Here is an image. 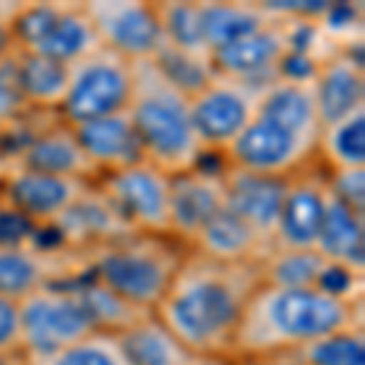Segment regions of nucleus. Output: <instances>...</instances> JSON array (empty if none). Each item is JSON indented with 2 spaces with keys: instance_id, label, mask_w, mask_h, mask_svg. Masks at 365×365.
Here are the masks:
<instances>
[{
  "instance_id": "f257e3e1",
  "label": "nucleus",
  "mask_w": 365,
  "mask_h": 365,
  "mask_svg": "<svg viewBox=\"0 0 365 365\" xmlns=\"http://www.w3.org/2000/svg\"><path fill=\"white\" fill-rule=\"evenodd\" d=\"M261 263H220L187 251L151 314L195 356H229Z\"/></svg>"
},
{
  "instance_id": "f03ea898",
  "label": "nucleus",
  "mask_w": 365,
  "mask_h": 365,
  "mask_svg": "<svg viewBox=\"0 0 365 365\" xmlns=\"http://www.w3.org/2000/svg\"><path fill=\"white\" fill-rule=\"evenodd\" d=\"M356 324H363V302H349L317 287L261 282L241 314L232 358L297 353L312 341Z\"/></svg>"
},
{
  "instance_id": "7ed1b4c3",
  "label": "nucleus",
  "mask_w": 365,
  "mask_h": 365,
  "mask_svg": "<svg viewBox=\"0 0 365 365\" xmlns=\"http://www.w3.org/2000/svg\"><path fill=\"white\" fill-rule=\"evenodd\" d=\"M132 71L134 88L127 113L144 158L168 175L197 168L205 151L192 129L190 96L170 83L156 61H137Z\"/></svg>"
},
{
  "instance_id": "20e7f679",
  "label": "nucleus",
  "mask_w": 365,
  "mask_h": 365,
  "mask_svg": "<svg viewBox=\"0 0 365 365\" xmlns=\"http://www.w3.org/2000/svg\"><path fill=\"white\" fill-rule=\"evenodd\" d=\"M187 249L170 237L129 234L86 251V273L139 312H151L166 295Z\"/></svg>"
},
{
  "instance_id": "39448f33",
  "label": "nucleus",
  "mask_w": 365,
  "mask_h": 365,
  "mask_svg": "<svg viewBox=\"0 0 365 365\" xmlns=\"http://www.w3.org/2000/svg\"><path fill=\"white\" fill-rule=\"evenodd\" d=\"M15 49L73 63L103 49L83 3H22L10 20Z\"/></svg>"
},
{
  "instance_id": "423d86ee",
  "label": "nucleus",
  "mask_w": 365,
  "mask_h": 365,
  "mask_svg": "<svg viewBox=\"0 0 365 365\" xmlns=\"http://www.w3.org/2000/svg\"><path fill=\"white\" fill-rule=\"evenodd\" d=\"M132 61L110 49H98L68 66V91L58 120L71 127L125 113L132 100Z\"/></svg>"
},
{
  "instance_id": "0eeeda50",
  "label": "nucleus",
  "mask_w": 365,
  "mask_h": 365,
  "mask_svg": "<svg viewBox=\"0 0 365 365\" xmlns=\"http://www.w3.org/2000/svg\"><path fill=\"white\" fill-rule=\"evenodd\" d=\"M20 324L22 351H25L22 358L51 356V353L98 331L76 292L73 278L51 282L27 299H22Z\"/></svg>"
},
{
  "instance_id": "6e6552de",
  "label": "nucleus",
  "mask_w": 365,
  "mask_h": 365,
  "mask_svg": "<svg viewBox=\"0 0 365 365\" xmlns=\"http://www.w3.org/2000/svg\"><path fill=\"white\" fill-rule=\"evenodd\" d=\"M266 86L212 73L207 83L192 93L190 120L205 156H222L232 146V141L256 117Z\"/></svg>"
},
{
  "instance_id": "1a4fd4ad",
  "label": "nucleus",
  "mask_w": 365,
  "mask_h": 365,
  "mask_svg": "<svg viewBox=\"0 0 365 365\" xmlns=\"http://www.w3.org/2000/svg\"><path fill=\"white\" fill-rule=\"evenodd\" d=\"M220 158L227 168L268 178H292L314 166L317 146L256 113Z\"/></svg>"
},
{
  "instance_id": "9d476101",
  "label": "nucleus",
  "mask_w": 365,
  "mask_h": 365,
  "mask_svg": "<svg viewBox=\"0 0 365 365\" xmlns=\"http://www.w3.org/2000/svg\"><path fill=\"white\" fill-rule=\"evenodd\" d=\"M96 185L137 234L170 237V175L154 163L139 161L129 168L105 173L96 180Z\"/></svg>"
},
{
  "instance_id": "9b49d317",
  "label": "nucleus",
  "mask_w": 365,
  "mask_h": 365,
  "mask_svg": "<svg viewBox=\"0 0 365 365\" xmlns=\"http://www.w3.org/2000/svg\"><path fill=\"white\" fill-rule=\"evenodd\" d=\"M83 8L96 27L100 44L127 61H154L166 44L158 3L91 0L83 3Z\"/></svg>"
},
{
  "instance_id": "f8f14e48",
  "label": "nucleus",
  "mask_w": 365,
  "mask_h": 365,
  "mask_svg": "<svg viewBox=\"0 0 365 365\" xmlns=\"http://www.w3.org/2000/svg\"><path fill=\"white\" fill-rule=\"evenodd\" d=\"M295 22L290 17H278L268 27L258 29L249 37L232 42L212 51L210 63L215 73L249 83H270L280 76L282 61L292 49H297Z\"/></svg>"
},
{
  "instance_id": "ddd939ff",
  "label": "nucleus",
  "mask_w": 365,
  "mask_h": 365,
  "mask_svg": "<svg viewBox=\"0 0 365 365\" xmlns=\"http://www.w3.org/2000/svg\"><path fill=\"white\" fill-rule=\"evenodd\" d=\"M86 251L63 246H0V295L22 302L51 282L86 273Z\"/></svg>"
},
{
  "instance_id": "4468645a",
  "label": "nucleus",
  "mask_w": 365,
  "mask_h": 365,
  "mask_svg": "<svg viewBox=\"0 0 365 365\" xmlns=\"http://www.w3.org/2000/svg\"><path fill=\"white\" fill-rule=\"evenodd\" d=\"M91 182L8 166L0 178V207H8L39 229H51Z\"/></svg>"
},
{
  "instance_id": "2eb2a0df",
  "label": "nucleus",
  "mask_w": 365,
  "mask_h": 365,
  "mask_svg": "<svg viewBox=\"0 0 365 365\" xmlns=\"http://www.w3.org/2000/svg\"><path fill=\"white\" fill-rule=\"evenodd\" d=\"M227 205L225 192V163L222 168H197L170 175L168 222L170 239L190 249L205 225Z\"/></svg>"
},
{
  "instance_id": "dca6fc26",
  "label": "nucleus",
  "mask_w": 365,
  "mask_h": 365,
  "mask_svg": "<svg viewBox=\"0 0 365 365\" xmlns=\"http://www.w3.org/2000/svg\"><path fill=\"white\" fill-rule=\"evenodd\" d=\"M327 207L329 185L324 173L307 168L302 173L287 178L273 249L317 251V241H319Z\"/></svg>"
},
{
  "instance_id": "f3484780",
  "label": "nucleus",
  "mask_w": 365,
  "mask_h": 365,
  "mask_svg": "<svg viewBox=\"0 0 365 365\" xmlns=\"http://www.w3.org/2000/svg\"><path fill=\"white\" fill-rule=\"evenodd\" d=\"M49 232H54L58 244L71 251H91L115 239L137 234L96 182L81 192V197L63 212Z\"/></svg>"
},
{
  "instance_id": "a211bd4d",
  "label": "nucleus",
  "mask_w": 365,
  "mask_h": 365,
  "mask_svg": "<svg viewBox=\"0 0 365 365\" xmlns=\"http://www.w3.org/2000/svg\"><path fill=\"white\" fill-rule=\"evenodd\" d=\"M8 166L39 170V173L61 175V178H76L86 182L98 180V170L88 161L83 146L76 139L73 127L61 120L29 134L25 144L15 151V158Z\"/></svg>"
},
{
  "instance_id": "6ab92c4d",
  "label": "nucleus",
  "mask_w": 365,
  "mask_h": 365,
  "mask_svg": "<svg viewBox=\"0 0 365 365\" xmlns=\"http://www.w3.org/2000/svg\"><path fill=\"white\" fill-rule=\"evenodd\" d=\"M312 88L322 127L365 110L363 61L351 51H336L322 58L312 76Z\"/></svg>"
},
{
  "instance_id": "aec40b11",
  "label": "nucleus",
  "mask_w": 365,
  "mask_h": 365,
  "mask_svg": "<svg viewBox=\"0 0 365 365\" xmlns=\"http://www.w3.org/2000/svg\"><path fill=\"white\" fill-rule=\"evenodd\" d=\"M285 182L287 178H268V175L225 166L227 207L237 212L244 222H249L270 246H273L275 229H278Z\"/></svg>"
},
{
  "instance_id": "412c9836",
  "label": "nucleus",
  "mask_w": 365,
  "mask_h": 365,
  "mask_svg": "<svg viewBox=\"0 0 365 365\" xmlns=\"http://www.w3.org/2000/svg\"><path fill=\"white\" fill-rule=\"evenodd\" d=\"M73 132L78 144L83 146L88 161L98 170V178L105 173L129 168L139 161H146L137 137V129H134L132 120H129L127 110L78 125L73 127Z\"/></svg>"
},
{
  "instance_id": "4be33fe9",
  "label": "nucleus",
  "mask_w": 365,
  "mask_h": 365,
  "mask_svg": "<svg viewBox=\"0 0 365 365\" xmlns=\"http://www.w3.org/2000/svg\"><path fill=\"white\" fill-rule=\"evenodd\" d=\"M258 115L275 122L282 129L292 132L295 137L317 146L322 134V122L317 115L314 88L312 78H287L278 76L263 88Z\"/></svg>"
},
{
  "instance_id": "5701e85b",
  "label": "nucleus",
  "mask_w": 365,
  "mask_h": 365,
  "mask_svg": "<svg viewBox=\"0 0 365 365\" xmlns=\"http://www.w3.org/2000/svg\"><path fill=\"white\" fill-rule=\"evenodd\" d=\"M187 251L220 263H261L273 251V246L225 205L205 225Z\"/></svg>"
},
{
  "instance_id": "b1692460",
  "label": "nucleus",
  "mask_w": 365,
  "mask_h": 365,
  "mask_svg": "<svg viewBox=\"0 0 365 365\" xmlns=\"http://www.w3.org/2000/svg\"><path fill=\"white\" fill-rule=\"evenodd\" d=\"M317 253L334 266L365 275V215L329 192V207L317 241Z\"/></svg>"
},
{
  "instance_id": "393cba45",
  "label": "nucleus",
  "mask_w": 365,
  "mask_h": 365,
  "mask_svg": "<svg viewBox=\"0 0 365 365\" xmlns=\"http://www.w3.org/2000/svg\"><path fill=\"white\" fill-rule=\"evenodd\" d=\"M197 8L202 37L210 54L278 20V15L270 13L266 3H232V0H225V3H197Z\"/></svg>"
},
{
  "instance_id": "a878e982",
  "label": "nucleus",
  "mask_w": 365,
  "mask_h": 365,
  "mask_svg": "<svg viewBox=\"0 0 365 365\" xmlns=\"http://www.w3.org/2000/svg\"><path fill=\"white\" fill-rule=\"evenodd\" d=\"M15 78L29 110L58 115L68 91V63L15 51Z\"/></svg>"
},
{
  "instance_id": "bb28decb",
  "label": "nucleus",
  "mask_w": 365,
  "mask_h": 365,
  "mask_svg": "<svg viewBox=\"0 0 365 365\" xmlns=\"http://www.w3.org/2000/svg\"><path fill=\"white\" fill-rule=\"evenodd\" d=\"M129 365H187L192 353L156 319L146 314L115 334Z\"/></svg>"
},
{
  "instance_id": "cd10ccee",
  "label": "nucleus",
  "mask_w": 365,
  "mask_h": 365,
  "mask_svg": "<svg viewBox=\"0 0 365 365\" xmlns=\"http://www.w3.org/2000/svg\"><path fill=\"white\" fill-rule=\"evenodd\" d=\"M317 158L329 173L365 168V110L322 127Z\"/></svg>"
},
{
  "instance_id": "c85d7f7f",
  "label": "nucleus",
  "mask_w": 365,
  "mask_h": 365,
  "mask_svg": "<svg viewBox=\"0 0 365 365\" xmlns=\"http://www.w3.org/2000/svg\"><path fill=\"white\" fill-rule=\"evenodd\" d=\"M73 287L78 292L81 302H83L86 312L91 314V322L98 331L117 334L122 329H127L129 324H134L141 317H146V312H139L137 307L127 304L122 297H117L113 290H108L105 285H100L96 278H91L88 273H81L73 278Z\"/></svg>"
},
{
  "instance_id": "c756f323",
  "label": "nucleus",
  "mask_w": 365,
  "mask_h": 365,
  "mask_svg": "<svg viewBox=\"0 0 365 365\" xmlns=\"http://www.w3.org/2000/svg\"><path fill=\"white\" fill-rule=\"evenodd\" d=\"M329 268V261L317 251L273 249L261 261L263 282L278 287H317Z\"/></svg>"
},
{
  "instance_id": "7c9ffc66",
  "label": "nucleus",
  "mask_w": 365,
  "mask_h": 365,
  "mask_svg": "<svg viewBox=\"0 0 365 365\" xmlns=\"http://www.w3.org/2000/svg\"><path fill=\"white\" fill-rule=\"evenodd\" d=\"M158 17H161L163 39L168 46L197 58H207L210 49L202 37L197 3H158Z\"/></svg>"
},
{
  "instance_id": "2f4dec72",
  "label": "nucleus",
  "mask_w": 365,
  "mask_h": 365,
  "mask_svg": "<svg viewBox=\"0 0 365 365\" xmlns=\"http://www.w3.org/2000/svg\"><path fill=\"white\" fill-rule=\"evenodd\" d=\"M25 365H129L115 334L96 331L66 349L42 358H22Z\"/></svg>"
},
{
  "instance_id": "473e14b6",
  "label": "nucleus",
  "mask_w": 365,
  "mask_h": 365,
  "mask_svg": "<svg viewBox=\"0 0 365 365\" xmlns=\"http://www.w3.org/2000/svg\"><path fill=\"white\" fill-rule=\"evenodd\" d=\"M297 353L307 365H365L363 324L327 334Z\"/></svg>"
},
{
  "instance_id": "72a5a7b5",
  "label": "nucleus",
  "mask_w": 365,
  "mask_h": 365,
  "mask_svg": "<svg viewBox=\"0 0 365 365\" xmlns=\"http://www.w3.org/2000/svg\"><path fill=\"white\" fill-rule=\"evenodd\" d=\"M154 61L170 83H175L182 93H187V96L197 93L200 88L212 78V73H215L207 58L182 54V51L173 49V46H168V44H163V49L158 51V56Z\"/></svg>"
},
{
  "instance_id": "f704fd0d",
  "label": "nucleus",
  "mask_w": 365,
  "mask_h": 365,
  "mask_svg": "<svg viewBox=\"0 0 365 365\" xmlns=\"http://www.w3.org/2000/svg\"><path fill=\"white\" fill-rule=\"evenodd\" d=\"M32 113L22 98L15 78V54L0 66V134H5L10 127L25 120V115Z\"/></svg>"
},
{
  "instance_id": "c9c22d12",
  "label": "nucleus",
  "mask_w": 365,
  "mask_h": 365,
  "mask_svg": "<svg viewBox=\"0 0 365 365\" xmlns=\"http://www.w3.org/2000/svg\"><path fill=\"white\" fill-rule=\"evenodd\" d=\"M25 356L22 351L20 302L0 295V365H8Z\"/></svg>"
},
{
  "instance_id": "e433bc0d",
  "label": "nucleus",
  "mask_w": 365,
  "mask_h": 365,
  "mask_svg": "<svg viewBox=\"0 0 365 365\" xmlns=\"http://www.w3.org/2000/svg\"><path fill=\"white\" fill-rule=\"evenodd\" d=\"M329 192L339 202L349 205L351 210L365 215V168L339 170V173H327Z\"/></svg>"
},
{
  "instance_id": "4c0bfd02",
  "label": "nucleus",
  "mask_w": 365,
  "mask_h": 365,
  "mask_svg": "<svg viewBox=\"0 0 365 365\" xmlns=\"http://www.w3.org/2000/svg\"><path fill=\"white\" fill-rule=\"evenodd\" d=\"M39 234H44V229L13 210L0 207V246H42Z\"/></svg>"
},
{
  "instance_id": "58836bf2",
  "label": "nucleus",
  "mask_w": 365,
  "mask_h": 365,
  "mask_svg": "<svg viewBox=\"0 0 365 365\" xmlns=\"http://www.w3.org/2000/svg\"><path fill=\"white\" fill-rule=\"evenodd\" d=\"M234 365H307L299 358V353H270V356L237 358Z\"/></svg>"
},
{
  "instance_id": "ea45409f",
  "label": "nucleus",
  "mask_w": 365,
  "mask_h": 365,
  "mask_svg": "<svg viewBox=\"0 0 365 365\" xmlns=\"http://www.w3.org/2000/svg\"><path fill=\"white\" fill-rule=\"evenodd\" d=\"M15 42L13 34H10V25H0V66L15 54Z\"/></svg>"
},
{
  "instance_id": "a19ab883",
  "label": "nucleus",
  "mask_w": 365,
  "mask_h": 365,
  "mask_svg": "<svg viewBox=\"0 0 365 365\" xmlns=\"http://www.w3.org/2000/svg\"><path fill=\"white\" fill-rule=\"evenodd\" d=\"M187 365H234V358H229V356H195V353H192V358Z\"/></svg>"
},
{
  "instance_id": "79ce46f5",
  "label": "nucleus",
  "mask_w": 365,
  "mask_h": 365,
  "mask_svg": "<svg viewBox=\"0 0 365 365\" xmlns=\"http://www.w3.org/2000/svg\"><path fill=\"white\" fill-rule=\"evenodd\" d=\"M20 5L22 3H15V0H0V25H10Z\"/></svg>"
},
{
  "instance_id": "37998d69",
  "label": "nucleus",
  "mask_w": 365,
  "mask_h": 365,
  "mask_svg": "<svg viewBox=\"0 0 365 365\" xmlns=\"http://www.w3.org/2000/svg\"><path fill=\"white\" fill-rule=\"evenodd\" d=\"M8 365H25V361H22V358H17V361H13V363H8Z\"/></svg>"
}]
</instances>
